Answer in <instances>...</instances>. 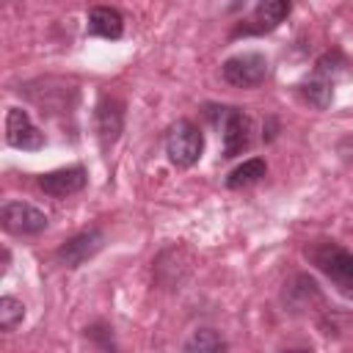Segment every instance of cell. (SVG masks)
Segmentation results:
<instances>
[{
  "instance_id": "cell-9",
  "label": "cell",
  "mask_w": 353,
  "mask_h": 353,
  "mask_svg": "<svg viewBox=\"0 0 353 353\" xmlns=\"http://www.w3.org/2000/svg\"><path fill=\"white\" fill-rule=\"evenodd\" d=\"M97 135L99 143L108 149L110 143H116L121 127H124V105L116 97H102L97 105Z\"/></svg>"
},
{
  "instance_id": "cell-15",
  "label": "cell",
  "mask_w": 353,
  "mask_h": 353,
  "mask_svg": "<svg viewBox=\"0 0 353 353\" xmlns=\"http://www.w3.org/2000/svg\"><path fill=\"white\" fill-rule=\"evenodd\" d=\"M22 317H25V306L17 298H11V295L0 298V328L3 331H14L22 323Z\"/></svg>"
},
{
  "instance_id": "cell-1",
  "label": "cell",
  "mask_w": 353,
  "mask_h": 353,
  "mask_svg": "<svg viewBox=\"0 0 353 353\" xmlns=\"http://www.w3.org/2000/svg\"><path fill=\"white\" fill-rule=\"evenodd\" d=\"M309 262L342 292L345 298H353V254L331 240H317L306 245Z\"/></svg>"
},
{
  "instance_id": "cell-11",
  "label": "cell",
  "mask_w": 353,
  "mask_h": 353,
  "mask_svg": "<svg viewBox=\"0 0 353 353\" xmlns=\"http://www.w3.org/2000/svg\"><path fill=\"white\" fill-rule=\"evenodd\" d=\"M88 33L91 36H102V39H121L124 33V19L116 8L108 6H97L88 11Z\"/></svg>"
},
{
  "instance_id": "cell-12",
  "label": "cell",
  "mask_w": 353,
  "mask_h": 353,
  "mask_svg": "<svg viewBox=\"0 0 353 353\" xmlns=\"http://www.w3.org/2000/svg\"><path fill=\"white\" fill-rule=\"evenodd\" d=\"M301 94H303V99H306L312 108L325 110V108L331 105V99H334V80L314 72V77H309L306 83H301Z\"/></svg>"
},
{
  "instance_id": "cell-3",
  "label": "cell",
  "mask_w": 353,
  "mask_h": 353,
  "mask_svg": "<svg viewBox=\"0 0 353 353\" xmlns=\"http://www.w3.org/2000/svg\"><path fill=\"white\" fill-rule=\"evenodd\" d=\"M204 152V135L193 121H176L165 138V154L176 168H190Z\"/></svg>"
},
{
  "instance_id": "cell-13",
  "label": "cell",
  "mask_w": 353,
  "mask_h": 353,
  "mask_svg": "<svg viewBox=\"0 0 353 353\" xmlns=\"http://www.w3.org/2000/svg\"><path fill=\"white\" fill-rule=\"evenodd\" d=\"M265 174H268L265 160H262V157H251V160H245L243 165H237V168H234V171L226 176V188H232V190L248 188V185L259 182Z\"/></svg>"
},
{
  "instance_id": "cell-2",
  "label": "cell",
  "mask_w": 353,
  "mask_h": 353,
  "mask_svg": "<svg viewBox=\"0 0 353 353\" xmlns=\"http://www.w3.org/2000/svg\"><path fill=\"white\" fill-rule=\"evenodd\" d=\"M212 121L221 127L223 135V157L232 160L251 149L254 143V121L240 108H210Z\"/></svg>"
},
{
  "instance_id": "cell-6",
  "label": "cell",
  "mask_w": 353,
  "mask_h": 353,
  "mask_svg": "<svg viewBox=\"0 0 353 353\" xmlns=\"http://www.w3.org/2000/svg\"><path fill=\"white\" fill-rule=\"evenodd\" d=\"M6 143L14 146V149L36 152V149L44 146V132H39V127L30 121L28 110L8 108V113H6Z\"/></svg>"
},
{
  "instance_id": "cell-14",
  "label": "cell",
  "mask_w": 353,
  "mask_h": 353,
  "mask_svg": "<svg viewBox=\"0 0 353 353\" xmlns=\"http://www.w3.org/2000/svg\"><path fill=\"white\" fill-rule=\"evenodd\" d=\"M226 339H221L215 331L204 328V331H196L188 342H185V350L188 353H218V350H226Z\"/></svg>"
},
{
  "instance_id": "cell-10",
  "label": "cell",
  "mask_w": 353,
  "mask_h": 353,
  "mask_svg": "<svg viewBox=\"0 0 353 353\" xmlns=\"http://www.w3.org/2000/svg\"><path fill=\"white\" fill-rule=\"evenodd\" d=\"M85 168L83 165H69V168H58V171H50L39 179V188L47 193V196H55V199H63V196H72L77 190L85 188Z\"/></svg>"
},
{
  "instance_id": "cell-5",
  "label": "cell",
  "mask_w": 353,
  "mask_h": 353,
  "mask_svg": "<svg viewBox=\"0 0 353 353\" xmlns=\"http://www.w3.org/2000/svg\"><path fill=\"white\" fill-rule=\"evenodd\" d=\"M0 221L11 234H39L47 229V215L28 201H6L0 210Z\"/></svg>"
},
{
  "instance_id": "cell-4",
  "label": "cell",
  "mask_w": 353,
  "mask_h": 353,
  "mask_svg": "<svg viewBox=\"0 0 353 353\" xmlns=\"http://www.w3.org/2000/svg\"><path fill=\"white\" fill-rule=\"evenodd\" d=\"M221 77L234 88H256L268 77V58L262 52H237L223 61Z\"/></svg>"
},
{
  "instance_id": "cell-7",
  "label": "cell",
  "mask_w": 353,
  "mask_h": 353,
  "mask_svg": "<svg viewBox=\"0 0 353 353\" xmlns=\"http://www.w3.org/2000/svg\"><path fill=\"white\" fill-rule=\"evenodd\" d=\"M102 232L99 229H85L74 237H69L66 243L58 245L55 251V259L63 265V268H80L83 262H88L99 248H102Z\"/></svg>"
},
{
  "instance_id": "cell-8",
  "label": "cell",
  "mask_w": 353,
  "mask_h": 353,
  "mask_svg": "<svg viewBox=\"0 0 353 353\" xmlns=\"http://www.w3.org/2000/svg\"><path fill=\"white\" fill-rule=\"evenodd\" d=\"M290 8H292V0H259L256 8L251 11V17L245 19V25L237 33H245V36H251V33H256V36L259 33H270V30H276L284 22Z\"/></svg>"
}]
</instances>
